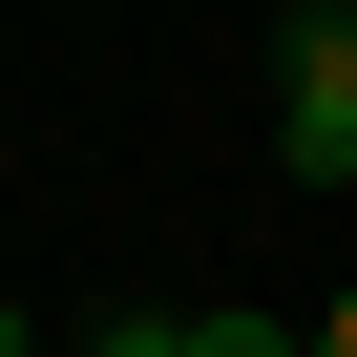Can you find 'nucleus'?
I'll return each instance as SVG.
<instances>
[{
	"mask_svg": "<svg viewBox=\"0 0 357 357\" xmlns=\"http://www.w3.org/2000/svg\"><path fill=\"white\" fill-rule=\"evenodd\" d=\"M273 168L294 190H357V0H315L294 63H273Z\"/></svg>",
	"mask_w": 357,
	"mask_h": 357,
	"instance_id": "obj_1",
	"label": "nucleus"
},
{
	"mask_svg": "<svg viewBox=\"0 0 357 357\" xmlns=\"http://www.w3.org/2000/svg\"><path fill=\"white\" fill-rule=\"evenodd\" d=\"M190 357H315V336H273V315H190Z\"/></svg>",
	"mask_w": 357,
	"mask_h": 357,
	"instance_id": "obj_2",
	"label": "nucleus"
},
{
	"mask_svg": "<svg viewBox=\"0 0 357 357\" xmlns=\"http://www.w3.org/2000/svg\"><path fill=\"white\" fill-rule=\"evenodd\" d=\"M84 357H190V315H105V336H84Z\"/></svg>",
	"mask_w": 357,
	"mask_h": 357,
	"instance_id": "obj_3",
	"label": "nucleus"
},
{
	"mask_svg": "<svg viewBox=\"0 0 357 357\" xmlns=\"http://www.w3.org/2000/svg\"><path fill=\"white\" fill-rule=\"evenodd\" d=\"M315 357H357V294H336V315H315Z\"/></svg>",
	"mask_w": 357,
	"mask_h": 357,
	"instance_id": "obj_4",
	"label": "nucleus"
},
{
	"mask_svg": "<svg viewBox=\"0 0 357 357\" xmlns=\"http://www.w3.org/2000/svg\"><path fill=\"white\" fill-rule=\"evenodd\" d=\"M0 357H43V336H22V294H0Z\"/></svg>",
	"mask_w": 357,
	"mask_h": 357,
	"instance_id": "obj_5",
	"label": "nucleus"
}]
</instances>
